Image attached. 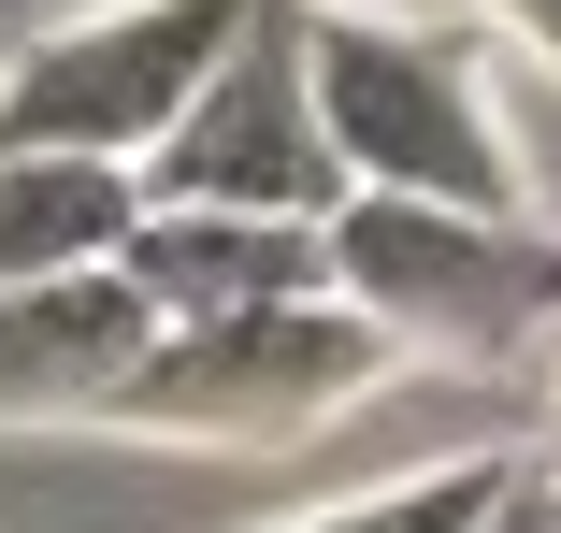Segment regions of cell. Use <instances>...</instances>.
Masks as SVG:
<instances>
[{
	"label": "cell",
	"mask_w": 561,
	"mask_h": 533,
	"mask_svg": "<svg viewBox=\"0 0 561 533\" xmlns=\"http://www.w3.org/2000/svg\"><path fill=\"white\" fill-rule=\"evenodd\" d=\"M302 72H317V145L360 202H461V217H533L518 131L476 72L461 30L417 15H346V0H302Z\"/></svg>",
	"instance_id": "6da1fadb"
},
{
	"label": "cell",
	"mask_w": 561,
	"mask_h": 533,
	"mask_svg": "<svg viewBox=\"0 0 561 533\" xmlns=\"http://www.w3.org/2000/svg\"><path fill=\"white\" fill-rule=\"evenodd\" d=\"M389 375H417V361L346 288H302V303L145 332L130 389L101 404V433H130V447H302V433H331V418H360Z\"/></svg>",
	"instance_id": "7a4b0ae2"
},
{
	"label": "cell",
	"mask_w": 561,
	"mask_h": 533,
	"mask_svg": "<svg viewBox=\"0 0 561 533\" xmlns=\"http://www.w3.org/2000/svg\"><path fill=\"white\" fill-rule=\"evenodd\" d=\"M331 288H346L403 361L518 375L561 347V231L547 217H461V202H331L317 217Z\"/></svg>",
	"instance_id": "3957f363"
},
{
	"label": "cell",
	"mask_w": 561,
	"mask_h": 533,
	"mask_svg": "<svg viewBox=\"0 0 561 533\" xmlns=\"http://www.w3.org/2000/svg\"><path fill=\"white\" fill-rule=\"evenodd\" d=\"M245 30V0H101L58 15L0 58V159H101L145 173L159 131L187 116V87L216 72V44Z\"/></svg>",
	"instance_id": "277c9868"
},
{
	"label": "cell",
	"mask_w": 561,
	"mask_h": 533,
	"mask_svg": "<svg viewBox=\"0 0 561 533\" xmlns=\"http://www.w3.org/2000/svg\"><path fill=\"white\" fill-rule=\"evenodd\" d=\"M145 202H216V217H331L346 173L317 145V72H302V0H245V30L216 44L187 116L130 173Z\"/></svg>",
	"instance_id": "5b68a950"
},
{
	"label": "cell",
	"mask_w": 561,
	"mask_h": 533,
	"mask_svg": "<svg viewBox=\"0 0 561 533\" xmlns=\"http://www.w3.org/2000/svg\"><path fill=\"white\" fill-rule=\"evenodd\" d=\"M159 317L130 303V274H44L0 288V433H101V404L130 389Z\"/></svg>",
	"instance_id": "8992f818"
},
{
	"label": "cell",
	"mask_w": 561,
	"mask_h": 533,
	"mask_svg": "<svg viewBox=\"0 0 561 533\" xmlns=\"http://www.w3.org/2000/svg\"><path fill=\"white\" fill-rule=\"evenodd\" d=\"M130 303L159 317V332H187V317H245V303H302L331 288V246L317 217H216V202H145L130 246H116Z\"/></svg>",
	"instance_id": "52a82bcc"
},
{
	"label": "cell",
	"mask_w": 561,
	"mask_h": 533,
	"mask_svg": "<svg viewBox=\"0 0 561 533\" xmlns=\"http://www.w3.org/2000/svg\"><path fill=\"white\" fill-rule=\"evenodd\" d=\"M145 188L101 173V159H0V288H44V274H101L130 246Z\"/></svg>",
	"instance_id": "ba28073f"
},
{
	"label": "cell",
	"mask_w": 561,
	"mask_h": 533,
	"mask_svg": "<svg viewBox=\"0 0 561 533\" xmlns=\"http://www.w3.org/2000/svg\"><path fill=\"white\" fill-rule=\"evenodd\" d=\"M504 490H518V447H461V462H417L360 504H317V519H274V533H490Z\"/></svg>",
	"instance_id": "9c48e42d"
},
{
	"label": "cell",
	"mask_w": 561,
	"mask_h": 533,
	"mask_svg": "<svg viewBox=\"0 0 561 533\" xmlns=\"http://www.w3.org/2000/svg\"><path fill=\"white\" fill-rule=\"evenodd\" d=\"M504 30H518V44H533V58L561 72V0H504Z\"/></svg>",
	"instance_id": "30bf717a"
},
{
	"label": "cell",
	"mask_w": 561,
	"mask_h": 533,
	"mask_svg": "<svg viewBox=\"0 0 561 533\" xmlns=\"http://www.w3.org/2000/svg\"><path fill=\"white\" fill-rule=\"evenodd\" d=\"M533 476H561V375H547V418H533V447H518Z\"/></svg>",
	"instance_id": "8fae6325"
},
{
	"label": "cell",
	"mask_w": 561,
	"mask_h": 533,
	"mask_svg": "<svg viewBox=\"0 0 561 533\" xmlns=\"http://www.w3.org/2000/svg\"><path fill=\"white\" fill-rule=\"evenodd\" d=\"M490 533H533V476H518V490H504V504H490Z\"/></svg>",
	"instance_id": "7c38bea8"
},
{
	"label": "cell",
	"mask_w": 561,
	"mask_h": 533,
	"mask_svg": "<svg viewBox=\"0 0 561 533\" xmlns=\"http://www.w3.org/2000/svg\"><path fill=\"white\" fill-rule=\"evenodd\" d=\"M518 476H533V462H518ZM533 533H561V476H533Z\"/></svg>",
	"instance_id": "4fadbf2b"
},
{
	"label": "cell",
	"mask_w": 561,
	"mask_h": 533,
	"mask_svg": "<svg viewBox=\"0 0 561 533\" xmlns=\"http://www.w3.org/2000/svg\"><path fill=\"white\" fill-rule=\"evenodd\" d=\"M490 15H504V0H490Z\"/></svg>",
	"instance_id": "5bb4252c"
}]
</instances>
